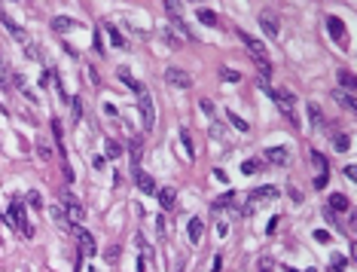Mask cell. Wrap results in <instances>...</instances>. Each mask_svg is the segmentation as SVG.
<instances>
[{
	"label": "cell",
	"mask_w": 357,
	"mask_h": 272,
	"mask_svg": "<svg viewBox=\"0 0 357 272\" xmlns=\"http://www.w3.org/2000/svg\"><path fill=\"white\" fill-rule=\"evenodd\" d=\"M257 86L278 104V107H281V113H287V120L296 126V113H293V104H296V98H293V92H287V89H272L269 86V80H263V76H260V80H257Z\"/></svg>",
	"instance_id": "6da1fadb"
},
{
	"label": "cell",
	"mask_w": 357,
	"mask_h": 272,
	"mask_svg": "<svg viewBox=\"0 0 357 272\" xmlns=\"http://www.w3.org/2000/svg\"><path fill=\"white\" fill-rule=\"evenodd\" d=\"M138 113H141L144 132H153V126H156V107H153V95H150L147 89L138 95Z\"/></svg>",
	"instance_id": "7a4b0ae2"
},
{
	"label": "cell",
	"mask_w": 357,
	"mask_h": 272,
	"mask_svg": "<svg viewBox=\"0 0 357 272\" xmlns=\"http://www.w3.org/2000/svg\"><path fill=\"white\" fill-rule=\"evenodd\" d=\"M67 229L73 232V239H76V245H79V254H83V257H95L98 245H95V239H92V232H86L79 223H70Z\"/></svg>",
	"instance_id": "3957f363"
},
{
	"label": "cell",
	"mask_w": 357,
	"mask_h": 272,
	"mask_svg": "<svg viewBox=\"0 0 357 272\" xmlns=\"http://www.w3.org/2000/svg\"><path fill=\"white\" fill-rule=\"evenodd\" d=\"M10 223L16 226V229H22V236H34V226H31V220H28V214H25V208H22V202L19 199H13V205H10Z\"/></svg>",
	"instance_id": "277c9868"
},
{
	"label": "cell",
	"mask_w": 357,
	"mask_h": 272,
	"mask_svg": "<svg viewBox=\"0 0 357 272\" xmlns=\"http://www.w3.org/2000/svg\"><path fill=\"white\" fill-rule=\"evenodd\" d=\"M61 211L67 214V220L70 223H79L83 220V214H86V208H83V202H79L73 193H61Z\"/></svg>",
	"instance_id": "5b68a950"
},
{
	"label": "cell",
	"mask_w": 357,
	"mask_h": 272,
	"mask_svg": "<svg viewBox=\"0 0 357 272\" xmlns=\"http://www.w3.org/2000/svg\"><path fill=\"white\" fill-rule=\"evenodd\" d=\"M165 80L171 86H177V89H189L192 86V76L186 70H180V67H165Z\"/></svg>",
	"instance_id": "8992f818"
},
{
	"label": "cell",
	"mask_w": 357,
	"mask_h": 272,
	"mask_svg": "<svg viewBox=\"0 0 357 272\" xmlns=\"http://www.w3.org/2000/svg\"><path fill=\"white\" fill-rule=\"evenodd\" d=\"M0 22H4V28H7V31H10L13 37H16V40H19V43H25V46L31 43V37H28V34L22 31V28H19V22H16V19H10L7 13H0Z\"/></svg>",
	"instance_id": "52a82bcc"
},
{
	"label": "cell",
	"mask_w": 357,
	"mask_h": 272,
	"mask_svg": "<svg viewBox=\"0 0 357 272\" xmlns=\"http://www.w3.org/2000/svg\"><path fill=\"white\" fill-rule=\"evenodd\" d=\"M260 28L272 37V40H275V37H278V31H281V22H278V16L275 13H260Z\"/></svg>",
	"instance_id": "ba28073f"
},
{
	"label": "cell",
	"mask_w": 357,
	"mask_h": 272,
	"mask_svg": "<svg viewBox=\"0 0 357 272\" xmlns=\"http://www.w3.org/2000/svg\"><path fill=\"white\" fill-rule=\"evenodd\" d=\"M269 199H278V187H257V190H251V196H248V202H269Z\"/></svg>",
	"instance_id": "9c48e42d"
},
{
	"label": "cell",
	"mask_w": 357,
	"mask_h": 272,
	"mask_svg": "<svg viewBox=\"0 0 357 272\" xmlns=\"http://www.w3.org/2000/svg\"><path fill=\"white\" fill-rule=\"evenodd\" d=\"M266 159H269L272 165H287L290 150H287V147H269V150H266Z\"/></svg>",
	"instance_id": "30bf717a"
},
{
	"label": "cell",
	"mask_w": 357,
	"mask_h": 272,
	"mask_svg": "<svg viewBox=\"0 0 357 272\" xmlns=\"http://www.w3.org/2000/svg\"><path fill=\"white\" fill-rule=\"evenodd\" d=\"M202 232H205V220H202V217H192V220H189V226H186L189 242H192V245H198V242H202Z\"/></svg>",
	"instance_id": "8fae6325"
},
{
	"label": "cell",
	"mask_w": 357,
	"mask_h": 272,
	"mask_svg": "<svg viewBox=\"0 0 357 272\" xmlns=\"http://www.w3.org/2000/svg\"><path fill=\"white\" fill-rule=\"evenodd\" d=\"M156 196H159V205L168 211V208H174V202H177V190H174V187H162V190H156Z\"/></svg>",
	"instance_id": "7c38bea8"
},
{
	"label": "cell",
	"mask_w": 357,
	"mask_h": 272,
	"mask_svg": "<svg viewBox=\"0 0 357 272\" xmlns=\"http://www.w3.org/2000/svg\"><path fill=\"white\" fill-rule=\"evenodd\" d=\"M76 28H83L76 19H67V16H55V19H52V31H58V34H64V31H76Z\"/></svg>",
	"instance_id": "4fadbf2b"
},
{
	"label": "cell",
	"mask_w": 357,
	"mask_h": 272,
	"mask_svg": "<svg viewBox=\"0 0 357 272\" xmlns=\"http://www.w3.org/2000/svg\"><path fill=\"white\" fill-rule=\"evenodd\" d=\"M135 184L141 187V193H156V180H153V174H147V171H141V168H135Z\"/></svg>",
	"instance_id": "5bb4252c"
},
{
	"label": "cell",
	"mask_w": 357,
	"mask_h": 272,
	"mask_svg": "<svg viewBox=\"0 0 357 272\" xmlns=\"http://www.w3.org/2000/svg\"><path fill=\"white\" fill-rule=\"evenodd\" d=\"M116 76H119V80H123V83H126L135 95H141V92H144V86H141V83L135 80V76H132V70H129V67H119V70H116Z\"/></svg>",
	"instance_id": "9a60e30c"
},
{
	"label": "cell",
	"mask_w": 357,
	"mask_h": 272,
	"mask_svg": "<svg viewBox=\"0 0 357 272\" xmlns=\"http://www.w3.org/2000/svg\"><path fill=\"white\" fill-rule=\"evenodd\" d=\"M327 28H330V37H333V40H345V25H342V19L330 16V19H327Z\"/></svg>",
	"instance_id": "2e32d148"
},
{
	"label": "cell",
	"mask_w": 357,
	"mask_h": 272,
	"mask_svg": "<svg viewBox=\"0 0 357 272\" xmlns=\"http://www.w3.org/2000/svg\"><path fill=\"white\" fill-rule=\"evenodd\" d=\"M129 156H132V165L138 168V165H141V156H144V144H141V138H132V144H129Z\"/></svg>",
	"instance_id": "e0dca14e"
},
{
	"label": "cell",
	"mask_w": 357,
	"mask_h": 272,
	"mask_svg": "<svg viewBox=\"0 0 357 272\" xmlns=\"http://www.w3.org/2000/svg\"><path fill=\"white\" fill-rule=\"evenodd\" d=\"M10 80H13V67L10 61L0 55V89H10Z\"/></svg>",
	"instance_id": "ac0fdd59"
},
{
	"label": "cell",
	"mask_w": 357,
	"mask_h": 272,
	"mask_svg": "<svg viewBox=\"0 0 357 272\" xmlns=\"http://www.w3.org/2000/svg\"><path fill=\"white\" fill-rule=\"evenodd\" d=\"M220 208H238V202H235L232 193H223V196L214 199V211H220Z\"/></svg>",
	"instance_id": "d6986e66"
},
{
	"label": "cell",
	"mask_w": 357,
	"mask_h": 272,
	"mask_svg": "<svg viewBox=\"0 0 357 272\" xmlns=\"http://www.w3.org/2000/svg\"><path fill=\"white\" fill-rule=\"evenodd\" d=\"M333 98H336L345 110H354V107H357V101H354V95H351V92H333Z\"/></svg>",
	"instance_id": "ffe728a7"
},
{
	"label": "cell",
	"mask_w": 357,
	"mask_h": 272,
	"mask_svg": "<svg viewBox=\"0 0 357 272\" xmlns=\"http://www.w3.org/2000/svg\"><path fill=\"white\" fill-rule=\"evenodd\" d=\"M79 120H83V101L73 95L70 98V123H79Z\"/></svg>",
	"instance_id": "44dd1931"
},
{
	"label": "cell",
	"mask_w": 357,
	"mask_h": 272,
	"mask_svg": "<svg viewBox=\"0 0 357 272\" xmlns=\"http://www.w3.org/2000/svg\"><path fill=\"white\" fill-rule=\"evenodd\" d=\"M308 120H311L317 129H324V113H321V107H317V104H308Z\"/></svg>",
	"instance_id": "7402d4cb"
},
{
	"label": "cell",
	"mask_w": 357,
	"mask_h": 272,
	"mask_svg": "<svg viewBox=\"0 0 357 272\" xmlns=\"http://www.w3.org/2000/svg\"><path fill=\"white\" fill-rule=\"evenodd\" d=\"M311 162L317 165V171H321L317 177H327V174H330V168H327V159L321 156V153H314V150H311Z\"/></svg>",
	"instance_id": "603a6c76"
},
{
	"label": "cell",
	"mask_w": 357,
	"mask_h": 272,
	"mask_svg": "<svg viewBox=\"0 0 357 272\" xmlns=\"http://www.w3.org/2000/svg\"><path fill=\"white\" fill-rule=\"evenodd\" d=\"M351 202H348V196H342V193H333L330 196V208H336V211H345Z\"/></svg>",
	"instance_id": "cb8c5ba5"
},
{
	"label": "cell",
	"mask_w": 357,
	"mask_h": 272,
	"mask_svg": "<svg viewBox=\"0 0 357 272\" xmlns=\"http://www.w3.org/2000/svg\"><path fill=\"white\" fill-rule=\"evenodd\" d=\"M195 16H198V22H202V25H217V13H211V10H195Z\"/></svg>",
	"instance_id": "d4e9b609"
},
{
	"label": "cell",
	"mask_w": 357,
	"mask_h": 272,
	"mask_svg": "<svg viewBox=\"0 0 357 272\" xmlns=\"http://www.w3.org/2000/svg\"><path fill=\"white\" fill-rule=\"evenodd\" d=\"M104 153H107V156H110V159H116V156H119V153H123V147H119V144H116L113 138H107V141H104Z\"/></svg>",
	"instance_id": "484cf974"
},
{
	"label": "cell",
	"mask_w": 357,
	"mask_h": 272,
	"mask_svg": "<svg viewBox=\"0 0 357 272\" xmlns=\"http://www.w3.org/2000/svg\"><path fill=\"white\" fill-rule=\"evenodd\" d=\"M226 116H229V123H232V126L238 129V132H248V129H251V126H248V123H245V120H242V116H238L235 110H229Z\"/></svg>",
	"instance_id": "4316f807"
},
{
	"label": "cell",
	"mask_w": 357,
	"mask_h": 272,
	"mask_svg": "<svg viewBox=\"0 0 357 272\" xmlns=\"http://www.w3.org/2000/svg\"><path fill=\"white\" fill-rule=\"evenodd\" d=\"M333 147L342 153V150H348V147H351V138H348L345 132H342V135H333Z\"/></svg>",
	"instance_id": "83f0119b"
},
{
	"label": "cell",
	"mask_w": 357,
	"mask_h": 272,
	"mask_svg": "<svg viewBox=\"0 0 357 272\" xmlns=\"http://www.w3.org/2000/svg\"><path fill=\"white\" fill-rule=\"evenodd\" d=\"M220 76H223L226 83H238V80H242V73L232 70V67H223V70H220Z\"/></svg>",
	"instance_id": "f1b7e54d"
},
{
	"label": "cell",
	"mask_w": 357,
	"mask_h": 272,
	"mask_svg": "<svg viewBox=\"0 0 357 272\" xmlns=\"http://www.w3.org/2000/svg\"><path fill=\"white\" fill-rule=\"evenodd\" d=\"M25 199H28V205H31V208H43V196H40L37 190H31V193H28Z\"/></svg>",
	"instance_id": "f546056e"
},
{
	"label": "cell",
	"mask_w": 357,
	"mask_h": 272,
	"mask_svg": "<svg viewBox=\"0 0 357 272\" xmlns=\"http://www.w3.org/2000/svg\"><path fill=\"white\" fill-rule=\"evenodd\" d=\"M180 141H183V147H186V156L192 159V135H189V129H180Z\"/></svg>",
	"instance_id": "4dcf8cb0"
},
{
	"label": "cell",
	"mask_w": 357,
	"mask_h": 272,
	"mask_svg": "<svg viewBox=\"0 0 357 272\" xmlns=\"http://www.w3.org/2000/svg\"><path fill=\"white\" fill-rule=\"evenodd\" d=\"M107 34H110L113 46H123V34H119V28H116V25H107Z\"/></svg>",
	"instance_id": "1f68e13d"
},
{
	"label": "cell",
	"mask_w": 357,
	"mask_h": 272,
	"mask_svg": "<svg viewBox=\"0 0 357 272\" xmlns=\"http://www.w3.org/2000/svg\"><path fill=\"white\" fill-rule=\"evenodd\" d=\"M339 83H342V86H345V89L351 92V89H354V73H348V70H342V73H339Z\"/></svg>",
	"instance_id": "d6a6232c"
},
{
	"label": "cell",
	"mask_w": 357,
	"mask_h": 272,
	"mask_svg": "<svg viewBox=\"0 0 357 272\" xmlns=\"http://www.w3.org/2000/svg\"><path fill=\"white\" fill-rule=\"evenodd\" d=\"M260 168V159H248V162H242V174H254Z\"/></svg>",
	"instance_id": "836d02e7"
},
{
	"label": "cell",
	"mask_w": 357,
	"mask_h": 272,
	"mask_svg": "<svg viewBox=\"0 0 357 272\" xmlns=\"http://www.w3.org/2000/svg\"><path fill=\"white\" fill-rule=\"evenodd\" d=\"M37 153H40V156H43V159H49V156H52V150H49V144H46L43 138L37 141Z\"/></svg>",
	"instance_id": "e575fe53"
},
{
	"label": "cell",
	"mask_w": 357,
	"mask_h": 272,
	"mask_svg": "<svg viewBox=\"0 0 357 272\" xmlns=\"http://www.w3.org/2000/svg\"><path fill=\"white\" fill-rule=\"evenodd\" d=\"M135 245H138V251H141L144 257H150V248H147V239L141 236V232H138V236H135Z\"/></svg>",
	"instance_id": "d590c367"
},
{
	"label": "cell",
	"mask_w": 357,
	"mask_h": 272,
	"mask_svg": "<svg viewBox=\"0 0 357 272\" xmlns=\"http://www.w3.org/2000/svg\"><path fill=\"white\" fill-rule=\"evenodd\" d=\"M52 217H55V220H58L61 226H70V220H67V214H64L61 208H52Z\"/></svg>",
	"instance_id": "8d00e7d4"
},
{
	"label": "cell",
	"mask_w": 357,
	"mask_h": 272,
	"mask_svg": "<svg viewBox=\"0 0 357 272\" xmlns=\"http://www.w3.org/2000/svg\"><path fill=\"white\" fill-rule=\"evenodd\" d=\"M211 135H217V138H223V141H226V132H223V126H220L217 120H211Z\"/></svg>",
	"instance_id": "74e56055"
},
{
	"label": "cell",
	"mask_w": 357,
	"mask_h": 272,
	"mask_svg": "<svg viewBox=\"0 0 357 272\" xmlns=\"http://www.w3.org/2000/svg\"><path fill=\"white\" fill-rule=\"evenodd\" d=\"M28 55H31L34 61H40V58H43V55H40V46H37V43H28Z\"/></svg>",
	"instance_id": "f35d334b"
},
{
	"label": "cell",
	"mask_w": 357,
	"mask_h": 272,
	"mask_svg": "<svg viewBox=\"0 0 357 272\" xmlns=\"http://www.w3.org/2000/svg\"><path fill=\"white\" fill-rule=\"evenodd\" d=\"M49 126H52V135H55V141L61 144V120H52Z\"/></svg>",
	"instance_id": "ab89813d"
},
{
	"label": "cell",
	"mask_w": 357,
	"mask_h": 272,
	"mask_svg": "<svg viewBox=\"0 0 357 272\" xmlns=\"http://www.w3.org/2000/svg\"><path fill=\"white\" fill-rule=\"evenodd\" d=\"M257 272H272V260H269V257H263V260L257 263Z\"/></svg>",
	"instance_id": "60d3db41"
},
{
	"label": "cell",
	"mask_w": 357,
	"mask_h": 272,
	"mask_svg": "<svg viewBox=\"0 0 357 272\" xmlns=\"http://www.w3.org/2000/svg\"><path fill=\"white\" fill-rule=\"evenodd\" d=\"M104 257H107L110 263H113V260H119V248H116V245H113V248H107V254H104Z\"/></svg>",
	"instance_id": "b9f144b4"
},
{
	"label": "cell",
	"mask_w": 357,
	"mask_h": 272,
	"mask_svg": "<svg viewBox=\"0 0 357 272\" xmlns=\"http://www.w3.org/2000/svg\"><path fill=\"white\" fill-rule=\"evenodd\" d=\"M287 193H290V199H293V202H296V205H299V202H302V193H299V190H296V187H290V190H287Z\"/></svg>",
	"instance_id": "7bdbcfd3"
},
{
	"label": "cell",
	"mask_w": 357,
	"mask_h": 272,
	"mask_svg": "<svg viewBox=\"0 0 357 272\" xmlns=\"http://www.w3.org/2000/svg\"><path fill=\"white\" fill-rule=\"evenodd\" d=\"M314 239H317V242H330V232H327V229H317Z\"/></svg>",
	"instance_id": "ee69618b"
},
{
	"label": "cell",
	"mask_w": 357,
	"mask_h": 272,
	"mask_svg": "<svg viewBox=\"0 0 357 272\" xmlns=\"http://www.w3.org/2000/svg\"><path fill=\"white\" fill-rule=\"evenodd\" d=\"M202 110H205V113H208V116H214V104H211V101H208V98H202Z\"/></svg>",
	"instance_id": "f6af8a7d"
},
{
	"label": "cell",
	"mask_w": 357,
	"mask_h": 272,
	"mask_svg": "<svg viewBox=\"0 0 357 272\" xmlns=\"http://www.w3.org/2000/svg\"><path fill=\"white\" fill-rule=\"evenodd\" d=\"M61 174H64V180H67V184H70V180H73V168H70V165H67V162H64V168H61Z\"/></svg>",
	"instance_id": "bcb514c9"
},
{
	"label": "cell",
	"mask_w": 357,
	"mask_h": 272,
	"mask_svg": "<svg viewBox=\"0 0 357 272\" xmlns=\"http://www.w3.org/2000/svg\"><path fill=\"white\" fill-rule=\"evenodd\" d=\"M214 177H217V180H220V184H226V180H229V174H226V171H223V168H214Z\"/></svg>",
	"instance_id": "7dc6e473"
},
{
	"label": "cell",
	"mask_w": 357,
	"mask_h": 272,
	"mask_svg": "<svg viewBox=\"0 0 357 272\" xmlns=\"http://www.w3.org/2000/svg\"><path fill=\"white\" fill-rule=\"evenodd\" d=\"M89 80H92V86H98V83H101V76H98V70H95V67H89Z\"/></svg>",
	"instance_id": "c3c4849f"
},
{
	"label": "cell",
	"mask_w": 357,
	"mask_h": 272,
	"mask_svg": "<svg viewBox=\"0 0 357 272\" xmlns=\"http://www.w3.org/2000/svg\"><path fill=\"white\" fill-rule=\"evenodd\" d=\"M345 177H348V180H354V177H357V168H354V165H348V168H345Z\"/></svg>",
	"instance_id": "681fc988"
},
{
	"label": "cell",
	"mask_w": 357,
	"mask_h": 272,
	"mask_svg": "<svg viewBox=\"0 0 357 272\" xmlns=\"http://www.w3.org/2000/svg\"><path fill=\"white\" fill-rule=\"evenodd\" d=\"M287 272H299V269H287ZM302 272H317V269H302Z\"/></svg>",
	"instance_id": "f907efd6"
},
{
	"label": "cell",
	"mask_w": 357,
	"mask_h": 272,
	"mask_svg": "<svg viewBox=\"0 0 357 272\" xmlns=\"http://www.w3.org/2000/svg\"><path fill=\"white\" fill-rule=\"evenodd\" d=\"M138 272H144V260H138Z\"/></svg>",
	"instance_id": "816d5d0a"
},
{
	"label": "cell",
	"mask_w": 357,
	"mask_h": 272,
	"mask_svg": "<svg viewBox=\"0 0 357 272\" xmlns=\"http://www.w3.org/2000/svg\"><path fill=\"white\" fill-rule=\"evenodd\" d=\"M92 272H95V269H92Z\"/></svg>",
	"instance_id": "f5cc1de1"
}]
</instances>
